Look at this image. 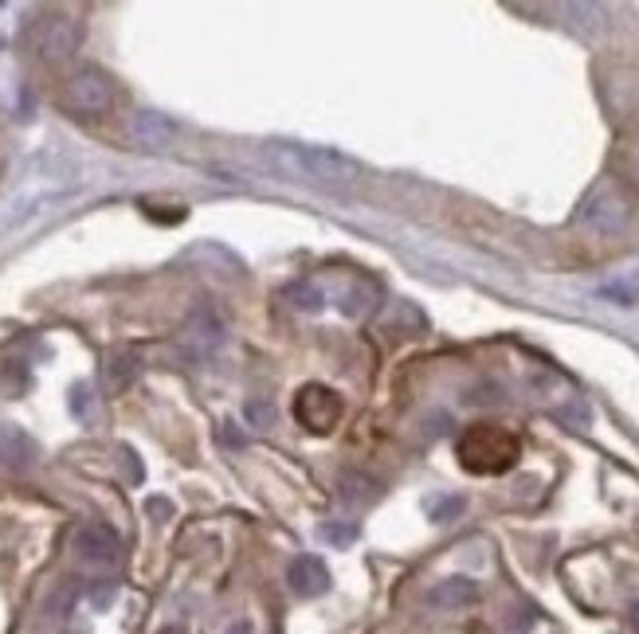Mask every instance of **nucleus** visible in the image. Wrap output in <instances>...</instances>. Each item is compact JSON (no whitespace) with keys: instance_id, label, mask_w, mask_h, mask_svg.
Instances as JSON below:
<instances>
[{"instance_id":"1","label":"nucleus","mask_w":639,"mask_h":634,"mask_svg":"<svg viewBox=\"0 0 639 634\" xmlns=\"http://www.w3.org/2000/svg\"><path fill=\"white\" fill-rule=\"evenodd\" d=\"M271 165L286 180H314V184H354L362 177V165L329 146H268L263 149Z\"/></svg>"},{"instance_id":"2","label":"nucleus","mask_w":639,"mask_h":634,"mask_svg":"<svg viewBox=\"0 0 639 634\" xmlns=\"http://www.w3.org/2000/svg\"><path fill=\"white\" fill-rule=\"evenodd\" d=\"M522 443L510 431L494 427V423H475L459 438V463L471 474H506L518 463Z\"/></svg>"},{"instance_id":"3","label":"nucleus","mask_w":639,"mask_h":634,"mask_svg":"<svg viewBox=\"0 0 639 634\" xmlns=\"http://www.w3.org/2000/svg\"><path fill=\"white\" fill-rule=\"evenodd\" d=\"M577 223L588 235H600V240L624 235L631 223V200L624 197V189L616 180H600V184L585 197V204H580Z\"/></svg>"},{"instance_id":"4","label":"nucleus","mask_w":639,"mask_h":634,"mask_svg":"<svg viewBox=\"0 0 639 634\" xmlns=\"http://www.w3.org/2000/svg\"><path fill=\"white\" fill-rule=\"evenodd\" d=\"M67 110H75L78 118H98L114 106V83L98 67H83L67 78V95H63Z\"/></svg>"},{"instance_id":"5","label":"nucleus","mask_w":639,"mask_h":634,"mask_svg":"<svg viewBox=\"0 0 639 634\" xmlns=\"http://www.w3.org/2000/svg\"><path fill=\"white\" fill-rule=\"evenodd\" d=\"M294 415H298V423L311 427L314 435H326L337 423V415H342V403H337V395L329 392V388L306 384L303 392L294 395Z\"/></svg>"},{"instance_id":"6","label":"nucleus","mask_w":639,"mask_h":634,"mask_svg":"<svg viewBox=\"0 0 639 634\" xmlns=\"http://www.w3.org/2000/svg\"><path fill=\"white\" fill-rule=\"evenodd\" d=\"M32 43L48 63H63V60H71L78 47V24L67 17H44L35 24Z\"/></svg>"},{"instance_id":"7","label":"nucleus","mask_w":639,"mask_h":634,"mask_svg":"<svg viewBox=\"0 0 639 634\" xmlns=\"http://www.w3.org/2000/svg\"><path fill=\"white\" fill-rule=\"evenodd\" d=\"M71 549H75V557L83 560V564L106 568L118 560L122 540L114 537L106 525H83V529H75V537H71Z\"/></svg>"},{"instance_id":"8","label":"nucleus","mask_w":639,"mask_h":634,"mask_svg":"<svg viewBox=\"0 0 639 634\" xmlns=\"http://www.w3.org/2000/svg\"><path fill=\"white\" fill-rule=\"evenodd\" d=\"M224 317L217 314L212 306H200L197 314L189 317V329H185V345L192 349V357H208V352H217L224 345Z\"/></svg>"},{"instance_id":"9","label":"nucleus","mask_w":639,"mask_h":634,"mask_svg":"<svg viewBox=\"0 0 639 634\" xmlns=\"http://www.w3.org/2000/svg\"><path fill=\"white\" fill-rule=\"evenodd\" d=\"M130 138H134V146H142V149H169L177 141V126L165 118V114L142 110V114H134V121H130Z\"/></svg>"},{"instance_id":"10","label":"nucleus","mask_w":639,"mask_h":634,"mask_svg":"<svg viewBox=\"0 0 639 634\" xmlns=\"http://www.w3.org/2000/svg\"><path fill=\"white\" fill-rule=\"evenodd\" d=\"M286 580L303 600H314V595L329 592V568L322 564L318 557H294L291 568H286Z\"/></svg>"},{"instance_id":"11","label":"nucleus","mask_w":639,"mask_h":634,"mask_svg":"<svg viewBox=\"0 0 639 634\" xmlns=\"http://www.w3.org/2000/svg\"><path fill=\"white\" fill-rule=\"evenodd\" d=\"M479 600V588L475 580H467V575H451V580H440L428 592V603L440 611H459V607H471Z\"/></svg>"},{"instance_id":"12","label":"nucleus","mask_w":639,"mask_h":634,"mask_svg":"<svg viewBox=\"0 0 639 634\" xmlns=\"http://www.w3.org/2000/svg\"><path fill=\"white\" fill-rule=\"evenodd\" d=\"M600 298L616 302V306H636L639 302V275L624 278V283H612V286H600Z\"/></svg>"},{"instance_id":"13","label":"nucleus","mask_w":639,"mask_h":634,"mask_svg":"<svg viewBox=\"0 0 639 634\" xmlns=\"http://www.w3.org/2000/svg\"><path fill=\"white\" fill-rule=\"evenodd\" d=\"M291 298H294V306L306 309V314H318L322 302H326V294L318 290V283H303V286H294Z\"/></svg>"},{"instance_id":"14","label":"nucleus","mask_w":639,"mask_h":634,"mask_svg":"<svg viewBox=\"0 0 639 634\" xmlns=\"http://www.w3.org/2000/svg\"><path fill=\"white\" fill-rule=\"evenodd\" d=\"M243 415H248L251 427H271L275 423V408H271L268 400H248V408H243Z\"/></svg>"},{"instance_id":"15","label":"nucleus","mask_w":639,"mask_h":634,"mask_svg":"<svg viewBox=\"0 0 639 634\" xmlns=\"http://www.w3.org/2000/svg\"><path fill=\"white\" fill-rule=\"evenodd\" d=\"M463 514V497H440V501H428V517L432 521H451V517Z\"/></svg>"},{"instance_id":"16","label":"nucleus","mask_w":639,"mask_h":634,"mask_svg":"<svg viewBox=\"0 0 639 634\" xmlns=\"http://www.w3.org/2000/svg\"><path fill=\"white\" fill-rule=\"evenodd\" d=\"M322 537H326L329 545H337V549H342V545H349V540L357 537V525H326V529H322Z\"/></svg>"},{"instance_id":"17","label":"nucleus","mask_w":639,"mask_h":634,"mask_svg":"<svg viewBox=\"0 0 639 634\" xmlns=\"http://www.w3.org/2000/svg\"><path fill=\"white\" fill-rule=\"evenodd\" d=\"M349 501H362V497H373V482H362V478H346V494Z\"/></svg>"},{"instance_id":"18","label":"nucleus","mask_w":639,"mask_h":634,"mask_svg":"<svg viewBox=\"0 0 639 634\" xmlns=\"http://www.w3.org/2000/svg\"><path fill=\"white\" fill-rule=\"evenodd\" d=\"M224 634H255V626H251V619H235V623H228Z\"/></svg>"}]
</instances>
